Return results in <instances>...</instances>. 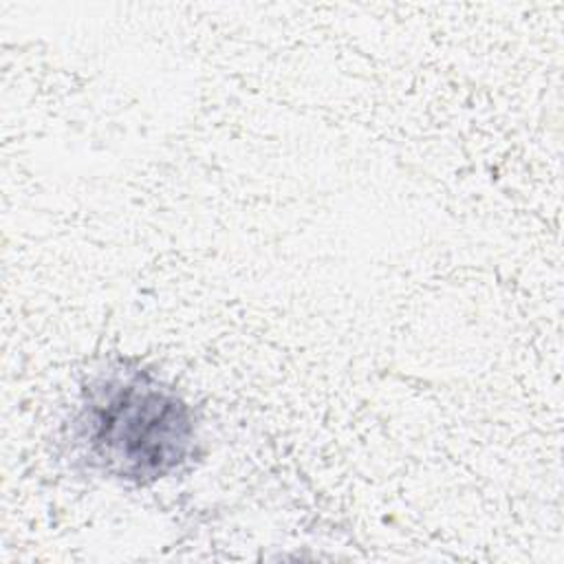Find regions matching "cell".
Returning <instances> with one entry per match:
<instances>
[{
    "instance_id": "6da1fadb",
    "label": "cell",
    "mask_w": 564,
    "mask_h": 564,
    "mask_svg": "<svg viewBox=\"0 0 564 564\" xmlns=\"http://www.w3.org/2000/svg\"><path fill=\"white\" fill-rule=\"evenodd\" d=\"M88 458L121 480L150 482L189 454L194 421L187 403L148 375L112 377L90 388L77 419Z\"/></svg>"
}]
</instances>
